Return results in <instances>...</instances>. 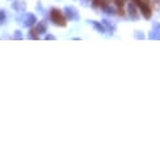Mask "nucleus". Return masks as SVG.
<instances>
[{
	"label": "nucleus",
	"mask_w": 160,
	"mask_h": 160,
	"mask_svg": "<svg viewBox=\"0 0 160 160\" xmlns=\"http://www.w3.org/2000/svg\"><path fill=\"white\" fill-rule=\"evenodd\" d=\"M51 19H52V22L58 26H66L67 25L66 18L63 17L62 13H61L58 9H52L51 10Z\"/></svg>",
	"instance_id": "obj_1"
},
{
	"label": "nucleus",
	"mask_w": 160,
	"mask_h": 160,
	"mask_svg": "<svg viewBox=\"0 0 160 160\" xmlns=\"http://www.w3.org/2000/svg\"><path fill=\"white\" fill-rule=\"evenodd\" d=\"M132 3L139 8V10L141 11L143 17L145 19L151 18V9H150V6L146 4V1H144V0H132Z\"/></svg>",
	"instance_id": "obj_2"
},
{
	"label": "nucleus",
	"mask_w": 160,
	"mask_h": 160,
	"mask_svg": "<svg viewBox=\"0 0 160 160\" xmlns=\"http://www.w3.org/2000/svg\"><path fill=\"white\" fill-rule=\"evenodd\" d=\"M64 14L68 20H78V11L73 6H66L64 8Z\"/></svg>",
	"instance_id": "obj_3"
},
{
	"label": "nucleus",
	"mask_w": 160,
	"mask_h": 160,
	"mask_svg": "<svg viewBox=\"0 0 160 160\" xmlns=\"http://www.w3.org/2000/svg\"><path fill=\"white\" fill-rule=\"evenodd\" d=\"M127 11H129L130 17L134 19V20H136V19L139 18V11H138V9H136V5L134 3H130L127 5Z\"/></svg>",
	"instance_id": "obj_4"
},
{
	"label": "nucleus",
	"mask_w": 160,
	"mask_h": 160,
	"mask_svg": "<svg viewBox=\"0 0 160 160\" xmlns=\"http://www.w3.org/2000/svg\"><path fill=\"white\" fill-rule=\"evenodd\" d=\"M150 38H153V39L160 38V24L159 23H155L154 24V30L150 32Z\"/></svg>",
	"instance_id": "obj_5"
},
{
	"label": "nucleus",
	"mask_w": 160,
	"mask_h": 160,
	"mask_svg": "<svg viewBox=\"0 0 160 160\" xmlns=\"http://www.w3.org/2000/svg\"><path fill=\"white\" fill-rule=\"evenodd\" d=\"M90 23L95 26V29H96L98 33H106V28H105L104 24H101V23H98V22H96V20H91Z\"/></svg>",
	"instance_id": "obj_6"
},
{
	"label": "nucleus",
	"mask_w": 160,
	"mask_h": 160,
	"mask_svg": "<svg viewBox=\"0 0 160 160\" xmlns=\"http://www.w3.org/2000/svg\"><path fill=\"white\" fill-rule=\"evenodd\" d=\"M35 22H37L35 17H34L33 14H29V15H28V18H26V23H25V24L28 25V26H30V25H33Z\"/></svg>",
	"instance_id": "obj_7"
},
{
	"label": "nucleus",
	"mask_w": 160,
	"mask_h": 160,
	"mask_svg": "<svg viewBox=\"0 0 160 160\" xmlns=\"http://www.w3.org/2000/svg\"><path fill=\"white\" fill-rule=\"evenodd\" d=\"M102 24H104V25H106V26H107V28L110 29V32H113V30H115V25H112V24H110V23H109V20H106V19H105V20H102Z\"/></svg>",
	"instance_id": "obj_8"
},
{
	"label": "nucleus",
	"mask_w": 160,
	"mask_h": 160,
	"mask_svg": "<svg viewBox=\"0 0 160 160\" xmlns=\"http://www.w3.org/2000/svg\"><path fill=\"white\" fill-rule=\"evenodd\" d=\"M104 10H105V11H106V13H107L109 15H113V14H115V10H113V9H112V8L110 6V5H106V6H104Z\"/></svg>",
	"instance_id": "obj_9"
},
{
	"label": "nucleus",
	"mask_w": 160,
	"mask_h": 160,
	"mask_svg": "<svg viewBox=\"0 0 160 160\" xmlns=\"http://www.w3.org/2000/svg\"><path fill=\"white\" fill-rule=\"evenodd\" d=\"M37 33H45V25L44 24H39V25H38Z\"/></svg>",
	"instance_id": "obj_10"
},
{
	"label": "nucleus",
	"mask_w": 160,
	"mask_h": 160,
	"mask_svg": "<svg viewBox=\"0 0 160 160\" xmlns=\"http://www.w3.org/2000/svg\"><path fill=\"white\" fill-rule=\"evenodd\" d=\"M115 3H116V5L119 8H122L124 4H125V0H115Z\"/></svg>",
	"instance_id": "obj_11"
},
{
	"label": "nucleus",
	"mask_w": 160,
	"mask_h": 160,
	"mask_svg": "<svg viewBox=\"0 0 160 160\" xmlns=\"http://www.w3.org/2000/svg\"><path fill=\"white\" fill-rule=\"evenodd\" d=\"M91 1H92V0H81V4L83 6H88V5H91Z\"/></svg>",
	"instance_id": "obj_12"
},
{
	"label": "nucleus",
	"mask_w": 160,
	"mask_h": 160,
	"mask_svg": "<svg viewBox=\"0 0 160 160\" xmlns=\"http://www.w3.org/2000/svg\"><path fill=\"white\" fill-rule=\"evenodd\" d=\"M45 39H48V40H56V37L52 35V34H48V35H45Z\"/></svg>",
	"instance_id": "obj_13"
},
{
	"label": "nucleus",
	"mask_w": 160,
	"mask_h": 160,
	"mask_svg": "<svg viewBox=\"0 0 160 160\" xmlns=\"http://www.w3.org/2000/svg\"><path fill=\"white\" fill-rule=\"evenodd\" d=\"M101 4V0H92V5L93 6H98Z\"/></svg>",
	"instance_id": "obj_14"
},
{
	"label": "nucleus",
	"mask_w": 160,
	"mask_h": 160,
	"mask_svg": "<svg viewBox=\"0 0 160 160\" xmlns=\"http://www.w3.org/2000/svg\"><path fill=\"white\" fill-rule=\"evenodd\" d=\"M106 1H107V3H109V1H110V0H106Z\"/></svg>",
	"instance_id": "obj_15"
},
{
	"label": "nucleus",
	"mask_w": 160,
	"mask_h": 160,
	"mask_svg": "<svg viewBox=\"0 0 160 160\" xmlns=\"http://www.w3.org/2000/svg\"><path fill=\"white\" fill-rule=\"evenodd\" d=\"M144 1H145V0H144Z\"/></svg>",
	"instance_id": "obj_16"
}]
</instances>
